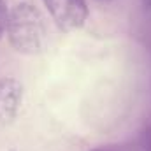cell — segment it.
I'll use <instances>...</instances> for the list:
<instances>
[{"instance_id": "6da1fadb", "label": "cell", "mask_w": 151, "mask_h": 151, "mask_svg": "<svg viewBox=\"0 0 151 151\" xmlns=\"http://www.w3.org/2000/svg\"><path fill=\"white\" fill-rule=\"evenodd\" d=\"M5 34L11 46L21 55H39L46 47L44 16L28 2H19L9 11Z\"/></svg>"}, {"instance_id": "7a4b0ae2", "label": "cell", "mask_w": 151, "mask_h": 151, "mask_svg": "<svg viewBox=\"0 0 151 151\" xmlns=\"http://www.w3.org/2000/svg\"><path fill=\"white\" fill-rule=\"evenodd\" d=\"M56 27L63 32L79 30L88 18L86 0H42Z\"/></svg>"}, {"instance_id": "3957f363", "label": "cell", "mask_w": 151, "mask_h": 151, "mask_svg": "<svg viewBox=\"0 0 151 151\" xmlns=\"http://www.w3.org/2000/svg\"><path fill=\"white\" fill-rule=\"evenodd\" d=\"M23 99V88L19 81L12 77L0 79V123H11L19 111Z\"/></svg>"}, {"instance_id": "277c9868", "label": "cell", "mask_w": 151, "mask_h": 151, "mask_svg": "<svg viewBox=\"0 0 151 151\" xmlns=\"http://www.w3.org/2000/svg\"><path fill=\"white\" fill-rule=\"evenodd\" d=\"M7 18H9V9L5 7V0H0V39H2V35L5 34Z\"/></svg>"}, {"instance_id": "5b68a950", "label": "cell", "mask_w": 151, "mask_h": 151, "mask_svg": "<svg viewBox=\"0 0 151 151\" xmlns=\"http://www.w3.org/2000/svg\"><path fill=\"white\" fill-rule=\"evenodd\" d=\"M142 2H144V5H146L148 9H151V0H142Z\"/></svg>"}, {"instance_id": "8992f818", "label": "cell", "mask_w": 151, "mask_h": 151, "mask_svg": "<svg viewBox=\"0 0 151 151\" xmlns=\"http://www.w3.org/2000/svg\"><path fill=\"white\" fill-rule=\"evenodd\" d=\"M91 151H111V150H107V148H95V150H91Z\"/></svg>"}, {"instance_id": "52a82bcc", "label": "cell", "mask_w": 151, "mask_h": 151, "mask_svg": "<svg viewBox=\"0 0 151 151\" xmlns=\"http://www.w3.org/2000/svg\"><path fill=\"white\" fill-rule=\"evenodd\" d=\"M99 2H102V4H109V2H113V0H99Z\"/></svg>"}, {"instance_id": "ba28073f", "label": "cell", "mask_w": 151, "mask_h": 151, "mask_svg": "<svg viewBox=\"0 0 151 151\" xmlns=\"http://www.w3.org/2000/svg\"><path fill=\"white\" fill-rule=\"evenodd\" d=\"M11 151H16V150H11Z\"/></svg>"}]
</instances>
